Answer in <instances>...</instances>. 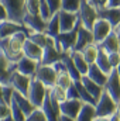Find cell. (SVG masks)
I'll list each match as a JSON object with an SVG mask.
<instances>
[{
	"mask_svg": "<svg viewBox=\"0 0 120 121\" xmlns=\"http://www.w3.org/2000/svg\"><path fill=\"white\" fill-rule=\"evenodd\" d=\"M105 90L107 91L112 99L119 104L120 103V76L117 73L116 69H113L109 75V79H107V83L105 86Z\"/></svg>",
	"mask_w": 120,
	"mask_h": 121,
	"instance_id": "14",
	"label": "cell"
},
{
	"mask_svg": "<svg viewBox=\"0 0 120 121\" xmlns=\"http://www.w3.org/2000/svg\"><path fill=\"white\" fill-rule=\"evenodd\" d=\"M23 30H26V27L21 26V24L13 23V21H10V20L1 21V23H0V39H1V38H9V37L14 35L16 32L23 31Z\"/></svg>",
	"mask_w": 120,
	"mask_h": 121,
	"instance_id": "21",
	"label": "cell"
},
{
	"mask_svg": "<svg viewBox=\"0 0 120 121\" xmlns=\"http://www.w3.org/2000/svg\"><path fill=\"white\" fill-rule=\"evenodd\" d=\"M28 39H31L34 44H37L38 47H41L42 49L45 48L47 42H48V35L45 32H40V31H28Z\"/></svg>",
	"mask_w": 120,
	"mask_h": 121,
	"instance_id": "31",
	"label": "cell"
},
{
	"mask_svg": "<svg viewBox=\"0 0 120 121\" xmlns=\"http://www.w3.org/2000/svg\"><path fill=\"white\" fill-rule=\"evenodd\" d=\"M79 20H81V24L92 31L93 28V24L95 21L99 18L97 16V10H96V6L92 4L89 0H82L81 3V9H79Z\"/></svg>",
	"mask_w": 120,
	"mask_h": 121,
	"instance_id": "4",
	"label": "cell"
},
{
	"mask_svg": "<svg viewBox=\"0 0 120 121\" xmlns=\"http://www.w3.org/2000/svg\"><path fill=\"white\" fill-rule=\"evenodd\" d=\"M61 58H62V55L60 54V51L55 45V38L48 35V42H47V45L42 51V58H41L40 65H54Z\"/></svg>",
	"mask_w": 120,
	"mask_h": 121,
	"instance_id": "8",
	"label": "cell"
},
{
	"mask_svg": "<svg viewBox=\"0 0 120 121\" xmlns=\"http://www.w3.org/2000/svg\"><path fill=\"white\" fill-rule=\"evenodd\" d=\"M75 86H76V89H78V93H79V99L83 101V103H89V104H96V101H95V99L90 96L88 90L85 89V86L82 85V82L81 80H76L75 82Z\"/></svg>",
	"mask_w": 120,
	"mask_h": 121,
	"instance_id": "33",
	"label": "cell"
},
{
	"mask_svg": "<svg viewBox=\"0 0 120 121\" xmlns=\"http://www.w3.org/2000/svg\"><path fill=\"white\" fill-rule=\"evenodd\" d=\"M110 121H120V120H119V117H117V114L112 116V117H110Z\"/></svg>",
	"mask_w": 120,
	"mask_h": 121,
	"instance_id": "50",
	"label": "cell"
},
{
	"mask_svg": "<svg viewBox=\"0 0 120 121\" xmlns=\"http://www.w3.org/2000/svg\"><path fill=\"white\" fill-rule=\"evenodd\" d=\"M69 55H71V58H72V60H74V63H75L76 69L79 70V73H81L82 76L88 75L89 63H88V62H86V59L83 58L82 52H81V51H72V52H71Z\"/></svg>",
	"mask_w": 120,
	"mask_h": 121,
	"instance_id": "25",
	"label": "cell"
},
{
	"mask_svg": "<svg viewBox=\"0 0 120 121\" xmlns=\"http://www.w3.org/2000/svg\"><path fill=\"white\" fill-rule=\"evenodd\" d=\"M57 76L58 72L52 65H40L34 78H37L41 83H44L47 89H51L57 85Z\"/></svg>",
	"mask_w": 120,
	"mask_h": 121,
	"instance_id": "6",
	"label": "cell"
},
{
	"mask_svg": "<svg viewBox=\"0 0 120 121\" xmlns=\"http://www.w3.org/2000/svg\"><path fill=\"white\" fill-rule=\"evenodd\" d=\"M93 121H110V117H96Z\"/></svg>",
	"mask_w": 120,
	"mask_h": 121,
	"instance_id": "47",
	"label": "cell"
},
{
	"mask_svg": "<svg viewBox=\"0 0 120 121\" xmlns=\"http://www.w3.org/2000/svg\"><path fill=\"white\" fill-rule=\"evenodd\" d=\"M95 63L107 75H110V72L113 70V66L110 65V60H109V54L106 51H103L102 48H99V54H97V58H96Z\"/></svg>",
	"mask_w": 120,
	"mask_h": 121,
	"instance_id": "26",
	"label": "cell"
},
{
	"mask_svg": "<svg viewBox=\"0 0 120 121\" xmlns=\"http://www.w3.org/2000/svg\"><path fill=\"white\" fill-rule=\"evenodd\" d=\"M82 0H61V10L69 13H79Z\"/></svg>",
	"mask_w": 120,
	"mask_h": 121,
	"instance_id": "32",
	"label": "cell"
},
{
	"mask_svg": "<svg viewBox=\"0 0 120 121\" xmlns=\"http://www.w3.org/2000/svg\"><path fill=\"white\" fill-rule=\"evenodd\" d=\"M45 34L52 37V38H57L61 34V27H60V16L58 13H55L51 20L47 23V28H45Z\"/></svg>",
	"mask_w": 120,
	"mask_h": 121,
	"instance_id": "28",
	"label": "cell"
},
{
	"mask_svg": "<svg viewBox=\"0 0 120 121\" xmlns=\"http://www.w3.org/2000/svg\"><path fill=\"white\" fill-rule=\"evenodd\" d=\"M81 24V20L76 26V28L72 31H68V32H61L60 35L55 38V45L58 48L61 55H65V54H71L74 51V47L76 44V35H78V27Z\"/></svg>",
	"mask_w": 120,
	"mask_h": 121,
	"instance_id": "3",
	"label": "cell"
},
{
	"mask_svg": "<svg viewBox=\"0 0 120 121\" xmlns=\"http://www.w3.org/2000/svg\"><path fill=\"white\" fill-rule=\"evenodd\" d=\"M106 3H107V0H97L96 6H106Z\"/></svg>",
	"mask_w": 120,
	"mask_h": 121,
	"instance_id": "49",
	"label": "cell"
},
{
	"mask_svg": "<svg viewBox=\"0 0 120 121\" xmlns=\"http://www.w3.org/2000/svg\"><path fill=\"white\" fill-rule=\"evenodd\" d=\"M117 103L112 99V96L106 90H103L100 99L95 104L96 108V117H112L117 113Z\"/></svg>",
	"mask_w": 120,
	"mask_h": 121,
	"instance_id": "2",
	"label": "cell"
},
{
	"mask_svg": "<svg viewBox=\"0 0 120 121\" xmlns=\"http://www.w3.org/2000/svg\"><path fill=\"white\" fill-rule=\"evenodd\" d=\"M96 118V108L93 104H89V103H85L81 113L78 114L76 117V121H93Z\"/></svg>",
	"mask_w": 120,
	"mask_h": 121,
	"instance_id": "30",
	"label": "cell"
},
{
	"mask_svg": "<svg viewBox=\"0 0 120 121\" xmlns=\"http://www.w3.org/2000/svg\"><path fill=\"white\" fill-rule=\"evenodd\" d=\"M47 93H48V89L44 86V83H41L37 78H31L27 97L30 99L31 103L37 108H41V106H42V103H44V100L47 97Z\"/></svg>",
	"mask_w": 120,
	"mask_h": 121,
	"instance_id": "5",
	"label": "cell"
},
{
	"mask_svg": "<svg viewBox=\"0 0 120 121\" xmlns=\"http://www.w3.org/2000/svg\"><path fill=\"white\" fill-rule=\"evenodd\" d=\"M81 82H82V85L85 86V89L88 90L90 96L95 99V101L97 103V100L100 99V96H102V93L105 90V87L103 86H100V85H97L96 82H93L92 79H89L86 75L85 76H82V79H81Z\"/></svg>",
	"mask_w": 120,
	"mask_h": 121,
	"instance_id": "23",
	"label": "cell"
},
{
	"mask_svg": "<svg viewBox=\"0 0 120 121\" xmlns=\"http://www.w3.org/2000/svg\"><path fill=\"white\" fill-rule=\"evenodd\" d=\"M0 103H4V97H3V85L0 83ZM6 104V103H4Z\"/></svg>",
	"mask_w": 120,
	"mask_h": 121,
	"instance_id": "46",
	"label": "cell"
},
{
	"mask_svg": "<svg viewBox=\"0 0 120 121\" xmlns=\"http://www.w3.org/2000/svg\"><path fill=\"white\" fill-rule=\"evenodd\" d=\"M113 31V27L110 26L109 21L103 20V18H97L93 24V28H92V34H93V38H95V44H100L110 32Z\"/></svg>",
	"mask_w": 120,
	"mask_h": 121,
	"instance_id": "11",
	"label": "cell"
},
{
	"mask_svg": "<svg viewBox=\"0 0 120 121\" xmlns=\"http://www.w3.org/2000/svg\"><path fill=\"white\" fill-rule=\"evenodd\" d=\"M40 16H41L42 20L47 21V23H48V21L51 20V17L54 16L51 7H50L48 3H47V0H40Z\"/></svg>",
	"mask_w": 120,
	"mask_h": 121,
	"instance_id": "36",
	"label": "cell"
},
{
	"mask_svg": "<svg viewBox=\"0 0 120 121\" xmlns=\"http://www.w3.org/2000/svg\"><path fill=\"white\" fill-rule=\"evenodd\" d=\"M26 121H48L45 113L42 111V108H35L30 116H27Z\"/></svg>",
	"mask_w": 120,
	"mask_h": 121,
	"instance_id": "38",
	"label": "cell"
},
{
	"mask_svg": "<svg viewBox=\"0 0 120 121\" xmlns=\"http://www.w3.org/2000/svg\"><path fill=\"white\" fill-rule=\"evenodd\" d=\"M68 93V99H79V93H78V89H76V86H75V82L72 83V86L66 90Z\"/></svg>",
	"mask_w": 120,
	"mask_h": 121,
	"instance_id": "42",
	"label": "cell"
},
{
	"mask_svg": "<svg viewBox=\"0 0 120 121\" xmlns=\"http://www.w3.org/2000/svg\"><path fill=\"white\" fill-rule=\"evenodd\" d=\"M41 108H42V111L45 113L48 121H58V117H60V114H61L60 103H58L55 99L51 97L50 91L47 93V97H45V100H44Z\"/></svg>",
	"mask_w": 120,
	"mask_h": 121,
	"instance_id": "13",
	"label": "cell"
},
{
	"mask_svg": "<svg viewBox=\"0 0 120 121\" xmlns=\"http://www.w3.org/2000/svg\"><path fill=\"white\" fill-rule=\"evenodd\" d=\"M99 48H102L103 51H106L107 54H112V52H120V38L117 31L113 30L100 44H99Z\"/></svg>",
	"mask_w": 120,
	"mask_h": 121,
	"instance_id": "17",
	"label": "cell"
},
{
	"mask_svg": "<svg viewBox=\"0 0 120 121\" xmlns=\"http://www.w3.org/2000/svg\"><path fill=\"white\" fill-rule=\"evenodd\" d=\"M26 13L40 16V0H26Z\"/></svg>",
	"mask_w": 120,
	"mask_h": 121,
	"instance_id": "37",
	"label": "cell"
},
{
	"mask_svg": "<svg viewBox=\"0 0 120 121\" xmlns=\"http://www.w3.org/2000/svg\"><path fill=\"white\" fill-rule=\"evenodd\" d=\"M90 3H92V4H95V6H96V4H97V0H89Z\"/></svg>",
	"mask_w": 120,
	"mask_h": 121,
	"instance_id": "52",
	"label": "cell"
},
{
	"mask_svg": "<svg viewBox=\"0 0 120 121\" xmlns=\"http://www.w3.org/2000/svg\"><path fill=\"white\" fill-rule=\"evenodd\" d=\"M23 26L26 27L27 32H28V31H40V32H45L47 21H44L41 16H34V14L24 13Z\"/></svg>",
	"mask_w": 120,
	"mask_h": 121,
	"instance_id": "15",
	"label": "cell"
},
{
	"mask_svg": "<svg viewBox=\"0 0 120 121\" xmlns=\"http://www.w3.org/2000/svg\"><path fill=\"white\" fill-rule=\"evenodd\" d=\"M13 93H14V89L9 85V86H3V97H4V103L10 107L11 101H13Z\"/></svg>",
	"mask_w": 120,
	"mask_h": 121,
	"instance_id": "39",
	"label": "cell"
},
{
	"mask_svg": "<svg viewBox=\"0 0 120 121\" xmlns=\"http://www.w3.org/2000/svg\"><path fill=\"white\" fill-rule=\"evenodd\" d=\"M58 16H60L61 32H68V31H72L76 28V26L79 23V14L78 13H69V11L60 10Z\"/></svg>",
	"mask_w": 120,
	"mask_h": 121,
	"instance_id": "10",
	"label": "cell"
},
{
	"mask_svg": "<svg viewBox=\"0 0 120 121\" xmlns=\"http://www.w3.org/2000/svg\"><path fill=\"white\" fill-rule=\"evenodd\" d=\"M116 70H117V73H119V76H120V63L117 65V68H116Z\"/></svg>",
	"mask_w": 120,
	"mask_h": 121,
	"instance_id": "53",
	"label": "cell"
},
{
	"mask_svg": "<svg viewBox=\"0 0 120 121\" xmlns=\"http://www.w3.org/2000/svg\"><path fill=\"white\" fill-rule=\"evenodd\" d=\"M47 3H48V6L51 7V10H52L54 14L58 13L61 10V0H47Z\"/></svg>",
	"mask_w": 120,
	"mask_h": 121,
	"instance_id": "41",
	"label": "cell"
},
{
	"mask_svg": "<svg viewBox=\"0 0 120 121\" xmlns=\"http://www.w3.org/2000/svg\"><path fill=\"white\" fill-rule=\"evenodd\" d=\"M42 48L38 47L37 44H34L31 39H27L26 44H24V48H23V54L24 56L30 58L32 60H37L38 63L41 62V58H42Z\"/></svg>",
	"mask_w": 120,
	"mask_h": 121,
	"instance_id": "22",
	"label": "cell"
},
{
	"mask_svg": "<svg viewBox=\"0 0 120 121\" xmlns=\"http://www.w3.org/2000/svg\"><path fill=\"white\" fill-rule=\"evenodd\" d=\"M109 60H110V65L113 66V69H116L117 65L120 63V52H112V54H109Z\"/></svg>",
	"mask_w": 120,
	"mask_h": 121,
	"instance_id": "40",
	"label": "cell"
},
{
	"mask_svg": "<svg viewBox=\"0 0 120 121\" xmlns=\"http://www.w3.org/2000/svg\"><path fill=\"white\" fill-rule=\"evenodd\" d=\"M103 7H109V9H120V0H107L106 6Z\"/></svg>",
	"mask_w": 120,
	"mask_h": 121,
	"instance_id": "44",
	"label": "cell"
},
{
	"mask_svg": "<svg viewBox=\"0 0 120 121\" xmlns=\"http://www.w3.org/2000/svg\"><path fill=\"white\" fill-rule=\"evenodd\" d=\"M30 82L31 78L26 76V75H21L20 72H14L11 75V79H10V86L14 89V90L20 91L21 94L27 96L28 94V89H30Z\"/></svg>",
	"mask_w": 120,
	"mask_h": 121,
	"instance_id": "16",
	"label": "cell"
},
{
	"mask_svg": "<svg viewBox=\"0 0 120 121\" xmlns=\"http://www.w3.org/2000/svg\"><path fill=\"white\" fill-rule=\"evenodd\" d=\"M16 70H17V62L9 59L0 49V83L3 86H9L11 75Z\"/></svg>",
	"mask_w": 120,
	"mask_h": 121,
	"instance_id": "7",
	"label": "cell"
},
{
	"mask_svg": "<svg viewBox=\"0 0 120 121\" xmlns=\"http://www.w3.org/2000/svg\"><path fill=\"white\" fill-rule=\"evenodd\" d=\"M81 52H82L83 58L86 59V62H88L89 65H92V63L96 62L97 54H99V45L95 44V42H93V44H89V45H86L85 48H82Z\"/></svg>",
	"mask_w": 120,
	"mask_h": 121,
	"instance_id": "29",
	"label": "cell"
},
{
	"mask_svg": "<svg viewBox=\"0 0 120 121\" xmlns=\"http://www.w3.org/2000/svg\"><path fill=\"white\" fill-rule=\"evenodd\" d=\"M10 114H11L10 113V107L7 104H4V103H0V120L7 117V116H10Z\"/></svg>",
	"mask_w": 120,
	"mask_h": 121,
	"instance_id": "43",
	"label": "cell"
},
{
	"mask_svg": "<svg viewBox=\"0 0 120 121\" xmlns=\"http://www.w3.org/2000/svg\"><path fill=\"white\" fill-rule=\"evenodd\" d=\"M62 63L65 65V68H66V70H68V73L72 76V79L76 82V80H81L82 79V75L79 73V70L76 69V66H75V63H74V60L71 58V55L69 54H65V55H62Z\"/></svg>",
	"mask_w": 120,
	"mask_h": 121,
	"instance_id": "27",
	"label": "cell"
},
{
	"mask_svg": "<svg viewBox=\"0 0 120 121\" xmlns=\"http://www.w3.org/2000/svg\"><path fill=\"white\" fill-rule=\"evenodd\" d=\"M40 63L37 60H32L27 56H23L21 59L17 62V72H20L21 75H26L28 78H34L37 73Z\"/></svg>",
	"mask_w": 120,
	"mask_h": 121,
	"instance_id": "19",
	"label": "cell"
},
{
	"mask_svg": "<svg viewBox=\"0 0 120 121\" xmlns=\"http://www.w3.org/2000/svg\"><path fill=\"white\" fill-rule=\"evenodd\" d=\"M58 121H76V118H72V117H68V116L60 114V117H58Z\"/></svg>",
	"mask_w": 120,
	"mask_h": 121,
	"instance_id": "45",
	"label": "cell"
},
{
	"mask_svg": "<svg viewBox=\"0 0 120 121\" xmlns=\"http://www.w3.org/2000/svg\"><path fill=\"white\" fill-rule=\"evenodd\" d=\"M83 104L85 103L81 99H68V100H65L64 103L60 104V111H61V114H64V116L76 118L78 114L81 113Z\"/></svg>",
	"mask_w": 120,
	"mask_h": 121,
	"instance_id": "9",
	"label": "cell"
},
{
	"mask_svg": "<svg viewBox=\"0 0 120 121\" xmlns=\"http://www.w3.org/2000/svg\"><path fill=\"white\" fill-rule=\"evenodd\" d=\"M89 79H92L93 82H96L97 85H100V86H106V83H107V79H109V75L107 73H105L96 63H92L89 65V69H88V75H86Z\"/></svg>",
	"mask_w": 120,
	"mask_h": 121,
	"instance_id": "20",
	"label": "cell"
},
{
	"mask_svg": "<svg viewBox=\"0 0 120 121\" xmlns=\"http://www.w3.org/2000/svg\"><path fill=\"white\" fill-rule=\"evenodd\" d=\"M13 100L18 104V107L24 111V114H26V116H30L31 113L37 108V107L31 103V100L27 97V96L21 94L20 91H17V90H14V93H13Z\"/></svg>",
	"mask_w": 120,
	"mask_h": 121,
	"instance_id": "24",
	"label": "cell"
},
{
	"mask_svg": "<svg viewBox=\"0 0 120 121\" xmlns=\"http://www.w3.org/2000/svg\"><path fill=\"white\" fill-rule=\"evenodd\" d=\"M116 114H117V117H119V120H120V103H119V106H117V113Z\"/></svg>",
	"mask_w": 120,
	"mask_h": 121,
	"instance_id": "51",
	"label": "cell"
},
{
	"mask_svg": "<svg viewBox=\"0 0 120 121\" xmlns=\"http://www.w3.org/2000/svg\"><path fill=\"white\" fill-rule=\"evenodd\" d=\"M116 31H117V34H119V38H120V26L116 28Z\"/></svg>",
	"mask_w": 120,
	"mask_h": 121,
	"instance_id": "54",
	"label": "cell"
},
{
	"mask_svg": "<svg viewBox=\"0 0 120 121\" xmlns=\"http://www.w3.org/2000/svg\"><path fill=\"white\" fill-rule=\"evenodd\" d=\"M0 121H14V118L11 117V114L10 116H7V117H4V118H1Z\"/></svg>",
	"mask_w": 120,
	"mask_h": 121,
	"instance_id": "48",
	"label": "cell"
},
{
	"mask_svg": "<svg viewBox=\"0 0 120 121\" xmlns=\"http://www.w3.org/2000/svg\"><path fill=\"white\" fill-rule=\"evenodd\" d=\"M48 91H50L51 97H52V99H55L60 104H61V103H64L65 100H68V93H66V90H65V89H62V87L58 86V85H55L54 87L48 89Z\"/></svg>",
	"mask_w": 120,
	"mask_h": 121,
	"instance_id": "34",
	"label": "cell"
},
{
	"mask_svg": "<svg viewBox=\"0 0 120 121\" xmlns=\"http://www.w3.org/2000/svg\"><path fill=\"white\" fill-rule=\"evenodd\" d=\"M93 42H95V38H93L92 31L85 28L82 24H79V27H78V35H76V44L74 47V51H81L82 48H85L86 45L93 44Z\"/></svg>",
	"mask_w": 120,
	"mask_h": 121,
	"instance_id": "18",
	"label": "cell"
},
{
	"mask_svg": "<svg viewBox=\"0 0 120 121\" xmlns=\"http://www.w3.org/2000/svg\"><path fill=\"white\" fill-rule=\"evenodd\" d=\"M10 113H11V117L14 118V121H26L27 120V116L24 114V111L18 107V104L14 100L10 104Z\"/></svg>",
	"mask_w": 120,
	"mask_h": 121,
	"instance_id": "35",
	"label": "cell"
},
{
	"mask_svg": "<svg viewBox=\"0 0 120 121\" xmlns=\"http://www.w3.org/2000/svg\"><path fill=\"white\" fill-rule=\"evenodd\" d=\"M96 10H97L99 18L109 21L113 30H116L120 26V9H109L103 6H96Z\"/></svg>",
	"mask_w": 120,
	"mask_h": 121,
	"instance_id": "12",
	"label": "cell"
},
{
	"mask_svg": "<svg viewBox=\"0 0 120 121\" xmlns=\"http://www.w3.org/2000/svg\"><path fill=\"white\" fill-rule=\"evenodd\" d=\"M7 11V20L21 24L26 13V0H0Z\"/></svg>",
	"mask_w": 120,
	"mask_h": 121,
	"instance_id": "1",
	"label": "cell"
}]
</instances>
